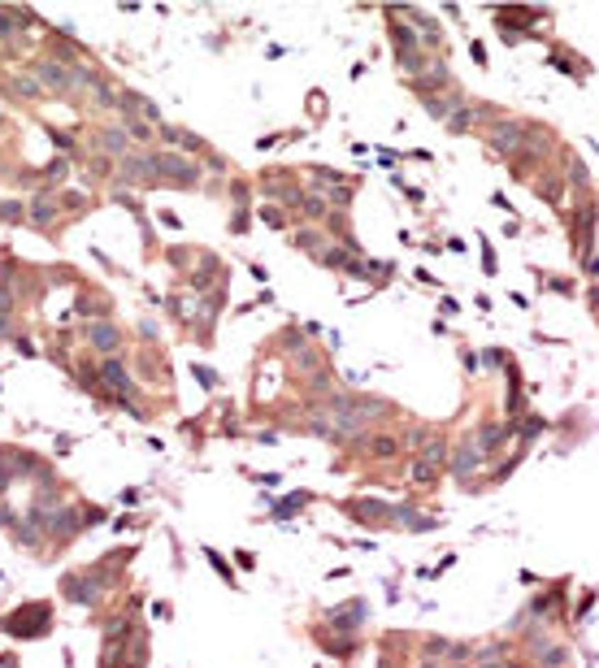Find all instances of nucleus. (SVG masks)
<instances>
[{
  "instance_id": "1",
  "label": "nucleus",
  "mask_w": 599,
  "mask_h": 668,
  "mask_svg": "<svg viewBox=\"0 0 599 668\" xmlns=\"http://www.w3.org/2000/svg\"><path fill=\"white\" fill-rule=\"evenodd\" d=\"M148 169H152V183H161V187L196 191L204 183V169L183 152H148Z\"/></svg>"
},
{
  "instance_id": "2",
  "label": "nucleus",
  "mask_w": 599,
  "mask_h": 668,
  "mask_svg": "<svg viewBox=\"0 0 599 668\" xmlns=\"http://www.w3.org/2000/svg\"><path fill=\"white\" fill-rule=\"evenodd\" d=\"M486 144H491V152H500V157H517L521 148H525V122L521 118H496L491 122V130H486Z\"/></svg>"
},
{
  "instance_id": "3",
  "label": "nucleus",
  "mask_w": 599,
  "mask_h": 668,
  "mask_svg": "<svg viewBox=\"0 0 599 668\" xmlns=\"http://www.w3.org/2000/svg\"><path fill=\"white\" fill-rule=\"evenodd\" d=\"M30 74L40 79L44 96H61V100H69V96H74V79H69V69H65V65H57L52 57H40V61L30 65Z\"/></svg>"
},
{
  "instance_id": "4",
  "label": "nucleus",
  "mask_w": 599,
  "mask_h": 668,
  "mask_svg": "<svg viewBox=\"0 0 599 668\" xmlns=\"http://www.w3.org/2000/svg\"><path fill=\"white\" fill-rule=\"evenodd\" d=\"M118 165V179L126 187H152V169H148V152H126L113 161Z\"/></svg>"
},
{
  "instance_id": "5",
  "label": "nucleus",
  "mask_w": 599,
  "mask_h": 668,
  "mask_svg": "<svg viewBox=\"0 0 599 668\" xmlns=\"http://www.w3.org/2000/svg\"><path fill=\"white\" fill-rule=\"evenodd\" d=\"M100 382H104V386H113V391L122 395V404L135 395V386H130V373H126V361H122V356H104V361H100Z\"/></svg>"
},
{
  "instance_id": "6",
  "label": "nucleus",
  "mask_w": 599,
  "mask_h": 668,
  "mask_svg": "<svg viewBox=\"0 0 599 668\" xmlns=\"http://www.w3.org/2000/svg\"><path fill=\"white\" fill-rule=\"evenodd\" d=\"M87 343H91L96 351H104V356H113V351L122 347V330H118L113 322H91V326H87Z\"/></svg>"
},
{
  "instance_id": "7",
  "label": "nucleus",
  "mask_w": 599,
  "mask_h": 668,
  "mask_svg": "<svg viewBox=\"0 0 599 668\" xmlns=\"http://www.w3.org/2000/svg\"><path fill=\"white\" fill-rule=\"evenodd\" d=\"M57 208H61V204H57V187H48V183H44V191H40V196L30 200V208H26V217H30L35 226H40V230H44V226H48V222L57 217Z\"/></svg>"
},
{
  "instance_id": "8",
  "label": "nucleus",
  "mask_w": 599,
  "mask_h": 668,
  "mask_svg": "<svg viewBox=\"0 0 599 668\" xmlns=\"http://www.w3.org/2000/svg\"><path fill=\"white\" fill-rule=\"evenodd\" d=\"M500 18V30H513V26H534V22H543L547 18V9H534V5H513V9H496Z\"/></svg>"
},
{
  "instance_id": "9",
  "label": "nucleus",
  "mask_w": 599,
  "mask_h": 668,
  "mask_svg": "<svg viewBox=\"0 0 599 668\" xmlns=\"http://www.w3.org/2000/svg\"><path fill=\"white\" fill-rule=\"evenodd\" d=\"M96 144L104 148V157H113V161L130 152V139H126L122 126H104V130H96Z\"/></svg>"
},
{
  "instance_id": "10",
  "label": "nucleus",
  "mask_w": 599,
  "mask_h": 668,
  "mask_svg": "<svg viewBox=\"0 0 599 668\" xmlns=\"http://www.w3.org/2000/svg\"><path fill=\"white\" fill-rule=\"evenodd\" d=\"M421 104H426V113H430L435 122H447V118H452L456 109H461L465 100H461V91H447V96H426Z\"/></svg>"
},
{
  "instance_id": "11",
  "label": "nucleus",
  "mask_w": 599,
  "mask_h": 668,
  "mask_svg": "<svg viewBox=\"0 0 599 668\" xmlns=\"http://www.w3.org/2000/svg\"><path fill=\"white\" fill-rule=\"evenodd\" d=\"M347 512L357 516V521H365V525H386L396 516V508H386V504H378V499H369V504H347Z\"/></svg>"
},
{
  "instance_id": "12",
  "label": "nucleus",
  "mask_w": 599,
  "mask_h": 668,
  "mask_svg": "<svg viewBox=\"0 0 599 668\" xmlns=\"http://www.w3.org/2000/svg\"><path fill=\"white\" fill-rule=\"evenodd\" d=\"M478 113H496V109H491V104H461V109L447 118V130H452V135H465V130L478 122Z\"/></svg>"
},
{
  "instance_id": "13",
  "label": "nucleus",
  "mask_w": 599,
  "mask_h": 668,
  "mask_svg": "<svg viewBox=\"0 0 599 668\" xmlns=\"http://www.w3.org/2000/svg\"><path fill=\"white\" fill-rule=\"evenodd\" d=\"M218 273H222V261H218L213 252H200V269H191V287H196V295H200L208 283H213Z\"/></svg>"
},
{
  "instance_id": "14",
  "label": "nucleus",
  "mask_w": 599,
  "mask_h": 668,
  "mask_svg": "<svg viewBox=\"0 0 599 668\" xmlns=\"http://www.w3.org/2000/svg\"><path fill=\"white\" fill-rule=\"evenodd\" d=\"M48 48H52L48 57H52L57 65H65V69H74V65H79V44H74V40H65V35H52Z\"/></svg>"
},
{
  "instance_id": "15",
  "label": "nucleus",
  "mask_w": 599,
  "mask_h": 668,
  "mask_svg": "<svg viewBox=\"0 0 599 668\" xmlns=\"http://www.w3.org/2000/svg\"><path fill=\"white\" fill-rule=\"evenodd\" d=\"M291 243H296L300 252H308L313 261H317V256H322V252L330 248V239H326L322 230H296V234H291Z\"/></svg>"
},
{
  "instance_id": "16",
  "label": "nucleus",
  "mask_w": 599,
  "mask_h": 668,
  "mask_svg": "<svg viewBox=\"0 0 599 668\" xmlns=\"http://www.w3.org/2000/svg\"><path fill=\"white\" fill-rule=\"evenodd\" d=\"M300 217H304V222H326V217H330V200L304 191V196H300Z\"/></svg>"
},
{
  "instance_id": "17",
  "label": "nucleus",
  "mask_w": 599,
  "mask_h": 668,
  "mask_svg": "<svg viewBox=\"0 0 599 668\" xmlns=\"http://www.w3.org/2000/svg\"><path fill=\"white\" fill-rule=\"evenodd\" d=\"M9 96H18V100H40L44 87H40V79H35V74H13V79H9Z\"/></svg>"
},
{
  "instance_id": "18",
  "label": "nucleus",
  "mask_w": 599,
  "mask_h": 668,
  "mask_svg": "<svg viewBox=\"0 0 599 668\" xmlns=\"http://www.w3.org/2000/svg\"><path fill=\"white\" fill-rule=\"evenodd\" d=\"M408 477H413L417 486H430V482H439V465H435V460H426V455H417L413 469H408Z\"/></svg>"
},
{
  "instance_id": "19",
  "label": "nucleus",
  "mask_w": 599,
  "mask_h": 668,
  "mask_svg": "<svg viewBox=\"0 0 599 668\" xmlns=\"http://www.w3.org/2000/svg\"><path fill=\"white\" fill-rule=\"evenodd\" d=\"M361 616H365V599H347V608H330L335 625H357Z\"/></svg>"
},
{
  "instance_id": "20",
  "label": "nucleus",
  "mask_w": 599,
  "mask_h": 668,
  "mask_svg": "<svg viewBox=\"0 0 599 668\" xmlns=\"http://www.w3.org/2000/svg\"><path fill=\"white\" fill-rule=\"evenodd\" d=\"M352 196H357V187H352L347 179L343 183H335V187H326V200L339 208V213H347V204H352Z\"/></svg>"
},
{
  "instance_id": "21",
  "label": "nucleus",
  "mask_w": 599,
  "mask_h": 668,
  "mask_svg": "<svg viewBox=\"0 0 599 668\" xmlns=\"http://www.w3.org/2000/svg\"><path fill=\"white\" fill-rule=\"evenodd\" d=\"M118 126L126 130V139H139V144H144V139H152V126H148V122H139V118L118 113Z\"/></svg>"
},
{
  "instance_id": "22",
  "label": "nucleus",
  "mask_w": 599,
  "mask_h": 668,
  "mask_svg": "<svg viewBox=\"0 0 599 668\" xmlns=\"http://www.w3.org/2000/svg\"><path fill=\"white\" fill-rule=\"evenodd\" d=\"M0 222H5V226H22L26 222V204L22 200H0Z\"/></svg>"
},
{
  "instance_id": "23",
  "label": "nucleus",
  "mask_w": 599,
  "mask_h": 668,
  "mask_svg": "<svg viewBox=\"0 0 599 668\" xmlns=\"http://www.w3.org/2000/svg\"><path fill=\"white\" fill-rule=\"evenodd\" d=\"M396 451H400V443H396L391 434H374V438H369V455H378V460H391Z\"/></svg>"
},
{
  "instance_id": "24",
  "label": "nucleus",
  "mask_w": 599,
  "mask_h": 668,
  "mask_svg": "<svg viewBox=\"0 0 599 668\" xmlns=\"http://www.w3.org/2000/svg\"><path fill=\"white\" fill-rule=\"evenodd\" d=\"M261 222H265L269 230H287V226H291V217H287L278 204H265V208H261Z\"/></svg>"
},
{
  "instance_id": "25",
  "label": "nucleus",
  "mask_w": 599,
  "mask_h": 668,
  "mask_svg": "<svg viewBox=\"0 0 599 668\" xmlns=\"http://www.w3.org/2000/svg\"><path fill=\"white\" fill-rule=\"evenodd\" d=\"M91 96H96L100 109H118V91H113V83H104V79H100V83L91 87Z\"/></svg>"
},
{
  "instance_id": "26",
  "label": "nucleus",
  "mask_w": 599,
  "mask_h": 668,
  "mask_svg": "<svg viewBox=\"0 0 599 668\" xmlns=\"http://www.w3.org/2000/svg\"><path fill=\"white\" fill-rule=\"evenodd\" d=\"M534 196H539V200H547V204H560V200H565V191H560V183H556V179H539Z\"/></svg>"
},
{
  "instance_id": "27",
  "label": "nucleus",
  "mask_w": 599,
  "mask_h": 668,
  "mask_svg": "<svg viewBox=\"0 0 599 668\" xmlns=\"http://www.w3.org/2000/svg\"><path fill=\"white\" fill-rule=\"evenodd\" d=\"M65 169H69V161H65V157H57V161H48V165H44V179H48V187H57V183L65 179Z\"/></svg>"
},
{
  "instance_id": "28",
  "label": "nucleus",
  "mask_w": 599,
  "mask_h": 668,
  "mask_svg": "<svg viewBox=\"0 0 599 668\" xmlns=\"http://www.w3.org/2000/svg\"><path fill=\"white\" fill-rule=\"evenodd\" d=\"M296 365H300L304 373H313L317 365H322V356H317V351H313V347H300V351H296Z\"/></svg>"
},
{
  "instance_id": "29",
  "label": "nucleus",
  "mask_w": 599,
  "mask_h": 668,
  "mask_svg": "<svg viewBox=\"0 0 599 668\" xmlns=\"http://www.w3.org/2000/svg\"><path fill=\"white\" fill-rule=\"evenodd\" d=\"M48 135H52V144H57V148H65V152H79V144H74V139H69L65 130H57V126H48Z\"/></svg>"
},
{
  "instance_id": "30",
  "label": "nucleus",
  "mask_w": 599,
  "mask_h": 668,
  "mask_svg": "<svg viewBox=\"0 0 599 668\" xmlns=\"http://www.w3.org/2000/svg\"><path fill=\"white\" fill-rule=\"evenodd\" d=\"M57 204H61V208H87V196H79V191H65V196H57Z\"/></svg>"
},
{
  "instance_id": "31",
  "label": "nucleus",
  "mask_w": 599,
  "mask_h": 668,
  "mask_svg": "<svg viewBox=\"0 0 599 668\" xmlns=\"http://www.w3.org/2000/svg\"><path fill=\"white\" fill-rule=\"evenodd\" d=\"M87 174L104 179V174H109V157H91V161H87Z\"/></svg>"
},
{
  "instance_id": "32",
  "label": "nucleus",
  "mask_w": 599,
  "mask_h": 668,
  "mask_svg": "<svg viewBox=\"0 0 599 668\" xmlns=\"http://www.w3.org/2000/svg\"><path fill=\"white\" fill-rule=\"evenodd\" d=\"M248 226H252V222H248V208H239L235 222H230V230H235V234H248Z\"/></svg>"
},
{
  "instance_id": "33",
  "label": "nucleus",
  "mask_w": 599,
  "mask_h": 668,
  "mask_svg": "<svg viewBox=\"0 0 599 668\" xmlns=\"http://www.w3.org/2000/svg\"><path fill=\"white\" fill-rule=\"evenodd\" d=\"M230 196H235L239 208H248V183H230Z\"/></svg>"
},
{
  "instance_id": "34",
  "label": "nucleus",
  "mask_w": 599,
  "mask_h": 668,
  "mask_svg": "<svg viewBox=\"0 0 599 668\" xmlns=\"http://www.w3.org/2000/svg\"><path fill=\"white\" fill-rule=\"evenodd\" d=\"M187 256H191L187 248H169V252H165V261H169L174 269H179V265H187Z\"/></svg>"
},
{
  "instance_id": "35",
  "label": "nucleus",
  "mask_w": 599,
  "mask_h": 668,
  "mask_svg": "<svg viewBox=\"0 0 599 668\" xmlns=\"http://www.w3.org/2000/svg\"><path fill=\"white\" fill-rule=\"evenodd\" d=\"M161 226H169V230H179L183 222H179V213H169V208H165V213H161Z\"/></svg>"
},
{
  "instance_id": "36",
  "label": "nucleus",
  "mask_w": 599,
  "mask_h": 668,
  "mask_svg": "<svg viewBox=\"0 0 599 668\" xmlns=\"http://www.w3.org/2000/svg\"><path fill=\"white\" fill-rule=\"evenodd\" d=\"M590 308L599 312V287H590Z\"/></svg>"
},
{
  "instance_id": "37",
  "label": "nucleus",
  "mask_w": 599,
  "mask_h": 668,
  "mask_svg": "<svg viewBox=\"0 0 599 668\" xmlns=\"http://www.w3.org/2000/svg\"><path fill=\"white\" fill-rule=\"evenodd\" d=\"M0 126H5V109H0Z\"/></svg>"
},
{
  "instance_id": "38",
  "label": "nucleus",
  "mask_w": 599,
  "mask_h": 668,
  "mask_svg": "<svg viewBox=\"0 0 599 668\" xmlns=\"http://www.w3.org/2000/svg\"><path fill=\"white\" fill-rule=\"evenodd\" d=\"M456 668H465V664H456Z\"/></svg>"
},
{
  "instance_id": "39",
  "label": "nucleus",
  "mask_w": 599,
  "mask_h": 668,
  "mask_svg": "<svg viewBox=\"0 0 599 668\" xmlns=\"http://www.w3.org/2000/svg\"><path fill=\"white\" fill-rule=\"evenodd\" d=\"M0 57H5V52H0Z\"/></svg>"
}]
</instances>
